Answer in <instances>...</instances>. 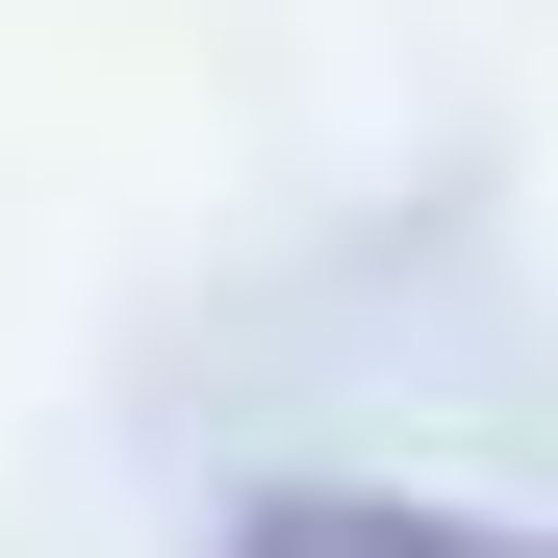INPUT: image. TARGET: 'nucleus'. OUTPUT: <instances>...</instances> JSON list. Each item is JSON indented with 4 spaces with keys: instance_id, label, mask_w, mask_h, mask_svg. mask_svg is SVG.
<instances>
[{
    "instance_id": "obj_1",
    "label": "nucleus",
    "mask_w": 558,
    "mask_h": 558,
    "mask_svg": "<svg viewBox=\"0 0 558 558\" xmlns=\"http://www.w3.org/2000/svg\"><path fill=\"white\" fill-rule=\"evenodd\" d=\"M229 558H558V533H483V508H381V483H279V508H229Z\"/></svg>"
}]
</instances>
